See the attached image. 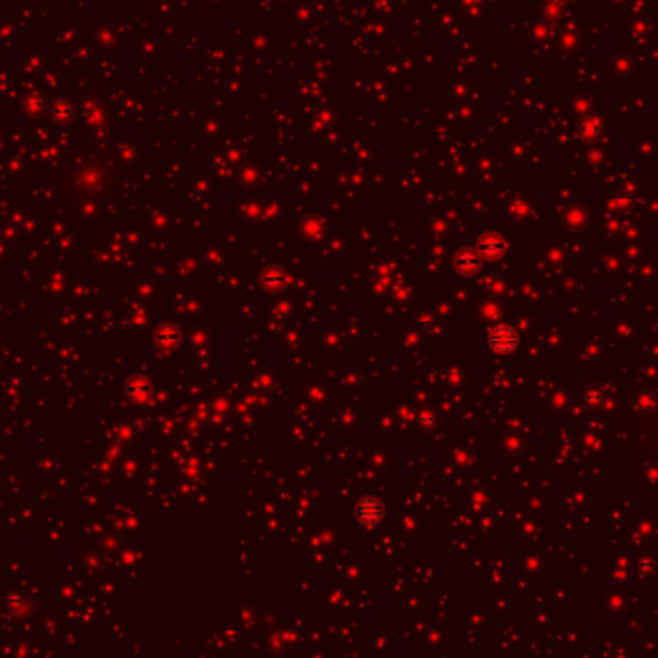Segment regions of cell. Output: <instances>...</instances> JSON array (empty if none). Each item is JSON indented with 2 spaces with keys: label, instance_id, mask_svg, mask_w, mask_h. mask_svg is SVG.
Returning <instances> with one entry per match:
<instances>
[{
  "label": "cell",
  "instance_id": "obj_1",
  "mask_svg": "<svg viewBox=\"0 0 658 658\" xmlns=\"http://www.w3.org/2000/svg\"><path fill=\"white\" fill-rule=\"evenodd\" d=\"M516 341H518L516 333L510 328H507V326L495 328L489 333V345L497 350V352H509V350H512L516 347Z\"/></svg>",
  "mask_w": 658,
  "mask_h": 658
},
{
  "label": "cell",
  "instance_id": "obj_2",
  "mask_svg": "<svg viewBox=\"0 0 658 658\" xmlns=\"http://www.w3.org/2000/svg\"><path fill=\"white\" fill-rule=\"evenodd\" d=\"M383 514H385L383 504L378 499H371V497L358 502V507H356V516L364 524H378L379 520L383 518Z\"/></svg>",
  "mask_w": 658,
  "mask_h": 658
},
{
  "label": "cell",
  "instance_id": "obj_3",
  "mask_svg": "<svg viewBox=\"0 0 658 658\" xmlns=\"http://www.w3.org/2000/svg\"><path fill=\"white\" fill-rule=\"evenodd\" d=\"M460 258H464V262H462V260H456V266H459V269H468V266L476 268V264H478L472 254H464V256H460Z\"/></svg>",
  "mask_w": 658,
  "mask_h": 658
}]
</instances>
